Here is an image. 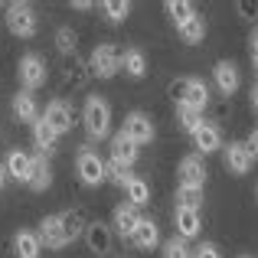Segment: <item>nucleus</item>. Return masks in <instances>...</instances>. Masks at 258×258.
<instances>
[{"label": "nucleus", "instance_id": "39", "mask_svg": "<svg viewBox=\"0 0 258 258\" xmlns=\"http://www.w3.org/2000/svg\"><path fill=\"white\" fill-rule=\"evenodd\" d=\"M248 49H252V62L258 59V26L252 30V36H248Z\"/></svg>", "mask_w": 258, "mask_h": 258}, {"label": "nucleus", "instance_id": "1", "mask_svg": "<svg viewBox=\"0 0 258 258\" xmlns=\"http://www.w3.org/2000/svg\"><path fill=\"white\" fill-rule=\"evenodd\" d=\"M82 121H85V134L92 141H105L108 131H111V105L98 95H88L85 98V111H82Z\"/></svg>", "mask_w": 258, "mask_h": 258}, {"label": "nucleus", "instance_id": "15", "mask_svg": "<svg viewBox=\"0 0 258 258\" xmlns=\"http://www.w3.org/2000/svg\"><path fill=\"white\" fill-rule=\"evenodd\" d=\"M131 245L141 248V252H154V248L160 245V229H157V222H154V219H141V226L134 229V235H131Z\"/></svg>", "mask_w": 258, "mask_h": 258}, {"label": "nucleus", "instance_id": "29", "mask_svg": "<svg viewBox=\"0 0 258 258\" xmlns=\"http://www.w3.org/2000/svg\"><path fill=\"white\" fill-rule=\"evenodd\" d=\"M176 206H183V209H196L200 213L203 209V186H176Z\"/></svg>", "mask_w": 258, "mask_h": 258}, {"label": "nucleus", "instance_id": "16", "mask_svg": "<svg viewBox=\"0 0 258 258\" xmlns=\"http://www.w3.org/2000/svg\"><path fill=\"white\" fill-rule=\"evenodd\" d=\"M13 255H17V258H39V255H43V242H39V232L20 229V232L13 235Z\"/></svg>", "mask_w": 258, "mask_h": 258}, {"label": "nucleus", "instance_id": "30", "mask_svg": "<svg viewBox=\"0 0 258 258\" xmlns=\"http://www.w3.org/2000/svg\"><path fill=\"white\" fill-rule=\"evenodd\" d=\"M127 203L131 206H147L151 203V186H147V180H141V176H134L131 183H127Z\"/></svg>", "mask_w": 258, "mask_h": 258}, {"label": "nucleus", "instance_id": "2", "mask_svg": "<svg viewBox=\"0 0 258 258\" xmlns=\"http://www.w3.org/2000/svg\"><path fill=\"white\" fill-rule=\"evenodd\" d=\"M7 30L13 33V36H20V39H30V36H36V26H39V20H36V13H33V7L30 4H10L7 7Z\"/></svg>", "mask_w": 258, "mask_h": 258}, {"label": "nucleus", "instance_id": "19", "mask_svg": "<svg viewBox=\"0 0 258 258\" xmlns=\"http://www.w3.org/2000/svg\"><path fill=\"white\" fill-rule=\"evenodd\" d=\"M13 118L23 121V124H36V121L43 118L39 108H36V98H33L30 92H17L13 95Z\"/></svg>", "mask_w": 258, "mask_h": 258}, {"label": "nucleus", "instance_id": "8", "mask_svg": "<svg viewBox=\"0 0 258 258\" xmlns=\"http://www.w3.org/2000/svg\"><path fill=\"white\" fill-rule=\"evenodd\" d=\"M134 160H138V144H134L131 138H127L124 131H118L111 138V164L114 167H124V170H131Z\"/></svg>", "mask_w": 258, "mask_h": 258}, {"label": "nucleus", "instance_id": "22", "mask_svg": "<svg viewBox=\"0 0 258 258\" xmlns=\"http://www.w3.org/2000/svg\"><path fill=\"white\" fill-rule=\"evenodd\" d=\"M33 141H36V147H39V154H52L56 151V141H59V134H56V127L49 124L46 118H39L36 124H33Z\"/></svg>", "mask_w": 258, "mask_h": 258}, {"label": "nucleus", "instance_id": "11", "mask_svg": "<svg viewBox=\"0 0 258 258\" xmlns=\"http://www.w3.org/2000/svg\"><path fill=\"white\" fill-rule=\"evenodd\" d=\"M39 242H43L46 248H52V252H59V248L69 245V242H66L62 219H59V216H46V219L39 222Z\"/></svg>", "mask_w": 258, "mask_h": 258}, {"label": "nucleus", "instance_id": "44", "mask_svg": "<svg viewBox=\"0 0 258 258\" xmlns=\"http://www.w3.org/2000/svg\"><path fill=\"white\" fill-rule=\"evenodd\" d=\"M255 200H258V183H255Z\"/></svg>", "mask_w": 258, "mask_h": 258}, {"label": "nucleus", "instance_id": "9", "mask_svg": "<svg viewBox=\"0 0 258 258\" xmlns=\"http://www.w3.org/2000/svg\"><path fill=\"white\" fill-rule=\"evenodd\" d=\"M173 226H176V235H180L183 242H189V239H196V235H200L203 219H200V213H196V209L176 206L173 209Z\"/></svg>", "mask_w": 258, "mask_h": 258}, {"label": "nucleus", "instance_id": "41", "mask_svg": "<svg viewBox=\"0 0 258 258\" xmlns=\"http://www.w3.org/2000/svg\"><path fill=\"white\" fill-rule=\"evenodd\" d=\"M7 176H10V173H7V164H0V189H4V183H7Z\"/></svg>", "mask_w": 258, "mask_h": 258}, {"label": "nucleus", "instance_id": "33", "mask_svg": "<svg viewBox=\"0 0 258 258\" xmlns=\"http://www.w3.org/2000/svg\"><path fill=\"white\" fill-rule=\"evenodd\" d=\"M56 49L62 52V56L66 52H76V33H72L69 26H62V30L56 33Z\"/></svg>", "mask_w": 258, "mask_h": 258}, {"label": "nucleus", "instance_id": "28", "mask_svg": "<svg viewBox=\"0 0 258 258\" xmlns=\"http://www.w3.org/2000/svg\"><path fill=\"white\" fill-rule=\"evenodd\" d=\"M176 121H180V127L189 134V138L206 124V121H203V111H193V108H186V105H176Z\"/></svg>", "mask_w": 258, "mask_h": 258}, {"label": "nucleus", "instance_id": "3", "mask_svg": "<svg viewBox=\"0 0 258 258\" xmlns=\"http://www.w3.org/2000/svg\"><path fill=\"white\" fill-rule=\"evenodd\" d=\"M76 170H79V176H82L85 186H101V183L108 180V164H105V160H101L95 151H88V147H82V151H79Z\"/></svg>", "mask_w": 258, "mask_h": 258}, {"label": "nucleus", "instance_id": "27", "mask_svg": "<svg viewBox=\"0 0 258 258\" xmlns=\"http://www.w3.org/2000/svg\"><path fill=\"white\" fill-rule=\"evenodd\" d=\"M206 30H209V26H206V17H200V13H196V17L180 30V39H183V43H189V46H196V43H203V39H206Z\"/></svg>", "mask_w": 258, "mask_h": 258}, {"label": "nucleus", "instance_id": "26", "mask_svg": "<svg viewBox=\"0 0 258 258\" xmlns=\"http://www.w3.org/2000/svg\"><path fill=\"white\" fill-rule=\"evenodd\" d=\"M186 108H193V111H203V108L209 105V88L203 79H189V92H186V101H183Z\"/></svg>", "mask_w": 258, "mask_h": 258}, {"label": "nucleus", "instance_id": "6", "mask_svg": "<svg viewBox=\"0 0 258 258\" xmlns=\"http://www.w3.org/2000/svg\"><path fill=\"white\" fill-rule=\"evenodd\" d=\"M222 164H226V170L232 176H245L248 170H252L255 157H252V151H248L245 141H229L226 154H222Z\"/></svg>", "mask_w": 258, "mask_h": 258}, {"label": "nucleus", "instance_id": "43", "mask_svg": "<svg viewBox=\"0 0 258 258\" xmlns=\"http://www.w3.org/2000/svg\"><path fill=\"white\" fill-rule=\"evenodd\" d=\"M252 66H255V82H258V59H255V62H252Z\"/></svg>", "mask_w": 258, "mask_h": 258}, {"label": "nucleus", "instance_id": "14", "mask_svg": "<svg viewBox=\"0 0 258 258\" xmlns=\"http://www.w3.org/2000/svg\"><path fill=\"white\" fill-rule=\"evenodd\" d=\"M141 219H144V216H141L138 206H131V203H118V206H114V229H118L127 242H131L134 229L141 226Z\"/></svg>", "mask_w": 258, "mask_h": 258}, {"label": "nucleus", "instance_id": "36", "mask_svg": "<svg viewBox=\"0 0 258 258\" xmlns=\"http://www.w3.org/2000/svg\"><path fill=\"white\" fill-rule=\"evenodd\" d=\"M239 13L245 20H255L258 17V0H239Z\"/></svg>", "mask_w": 258, "mask_h": 258}, {"label": "nucleus", "instance_id": "23", "mask_svg": "<svg viewBox=\"0 0 258 258\" xmlns=\"http://www.w3.org/2000/svg\"><path fill=\"white\" fill-rule=\"evenodd\" d=\"M26 186H30L33 193H43V189L52 186V170H49V164H46L43 154H39V157H33V176H30V183H26Z\"/></svg>", "mask_w": 258, "mask_h": 258}, {"label": "nucleus", "instance_id": "35", "mask_svg": "<svg viewBox=\"0 0 258 258\" xmlns=\"http://www.w3.org/2000/svg\"><path fill=\"white\" fill-rule=\"evenodd\" d=\"M186 92H189V76L173 79V82H170V98H173V105H183V101H186Z\"/></svg>", "mask_w": 258, "mask_h": 258}, {"label": "nucleus", "instance_id": "7", "mask_svg": "<svg viewBox=\"0 0 258 258\" xmlns=\"http://www.w3.org/2000/svg\"><path fill=\"white\" fill-rule=\"evenodd\" d=\"M121 131L127 134V138L134 141V144H151L154 141V134H157V127H154V121H151V114H144V111H131L124 118V127Z\"/></svg>", "mask_w": 258, "mask_h": 258}, {"label": "nucleus", "instance_id": "20", "mask_svg": "<svg viewBox=\"0 0 258 258\" xmlns=\"http://www.w3.org/2000/svg\"><path fill=\"white\" fill-rule=\"evenodd\" d=\"M62 219V232H66V242H76V239H85V229H88V219L82 209H66L59 213Z\"/></svg>", "mask_w": 258, "mask_h": 258}, {"label": "nucleus", "instance_id": "13", "mask_svg": "<svg viewBox=\"0 0 258 258\" xmlns=\"http://www.w3.org/2000/svg\"><path fill=\"white\" fill-rule=\"evenodd\" d=\"M43 118L49 121L52 127H56V134H69V131H72V108L66 105L62 98H52L49 105H46Z\"/></svg>", "mask_w": 258, "mask_h": 258}, {"label": "nucleus", "instance_id": "10", "mask_svg": "<svg viewBox=\"0 0 258 258\" xmlns=\"http://www.w3.org/2000/svg\"><path fill=\"white\" fill-rule=\"evenodd\" d=\"M176 173H180V183H183V186H203V183H206V164H203L200 154L183 157L180 167H176Z\"/></svg>", "mask_w": 258, "mask_h": 258}, {"label": "nucleus", "instance_id": "37", "mask_svg": "<svg viewBox=\"0 0 258 258\" xmlns=\"http://www.w3.org/2000/svg\"><path fill=\"white\" fill-rule=\"evenodd\" d=\"M193 258H222V255H219V248H216L213 242H203V245L193 252Z\"/></svg>", "mask_w": 258, "mask_h": 258}, {"label": "nucleus", "instance_id": "45", "mask_svg": "<svg viewBox=\"0 0 258 258\" xmlns=\"http://www.w3.org/2000/svg\"><path fill=\"white\" fill-rule=\"evenodd\" d=\"M242 258H252V255H242Z\"/></svg>", "mask_w": 258, "mask_h": 258}, {"label": "nucleus", "instance_id": "4", "mask_svg": "<svg viewBox=\"0 0 258 258\" xmlns=\"http://www.w3.org/2000/svg\"><path fill=\"white\" fill-rule=\"evenodd\" d=\"M118 72H121V52L114 49L111 43L95 46V52H92V76H98V79H114Z\"/></svg>", "mask_w": 258, "mask_h": 258}, {"label": "nucleus", "instance_id": "40", "mask_svg": "<svg viewBox=\"0 0 258 258\" xmlns=\"http://www.w3.org/2000/svg\"><path fill=\"white\" fill-rule=\"evenodd\" d=\"M72 7H76V10H92V4H88V0H76Z\"/></svg>", "mask_w": 258, "mask_h": 258}, {"label": "nucleus", "instance_id": "34", "mask_svg": "<svg viewBox=\"0 0 258 258\" xmlns=\"http://www.w3.org/2000/svg\"><path fill=\"white\" fill-rule=\"evenodd\" d=\"M108 180H111L114 186L127 189V183L134 180V173H131V170H124V167H114V164H108Z\"/></svg>", "mask_w": 258, "mask_h": 258}, {"label": "nucleus", "instance_id": "24", "mask_svg": "<svg viewBox=\"0 0 258 258\" xmlns=\"http://www.w3.org/2000/svg\"><path fill=\"white\" fill-rule=\"evenodd\" d=\"M164 10L170 13V20L176 23V30H183V26H186L189 20L196 17V7L189 4V0H167V4H164Z\"/></svg>", "mask_w": 258, "mask_h": 258}, {"label": "nucleus", "instance_id": "18", "mask_svg": "<svg viewBox=\"0 0 258 258\" xmlns=\"http://www.w3.org/2000/svg\"><path fill=\"white\" fill-rule=\"evenodd\" d=\"M7 173H10L13 180H20V183H30V176H33V157H30V154H23L20 147H13V151L7 154Z\"/></svg>", "mask_w": 258, "mask_h": 258}, {"label": "nucleus", "instance_id": "25", "mask_svg": "<svg viewBox=\"0 0 258 258\" xmlns=\"http://www.w3.org/2000/svg\"><path fill=\"white\" fill-rule=\"evenodd\" d=\"M121 69H124V76L131 79H144L147 72V59L141 49H124V56H121Z\"/></svg>", "mask_w": 258, "mask_h": 258}, {"label": "nucleus", "instance_id": "12", "mask_svg": "<svg viewBox=\"0 0 258 258\" xmlns=\"http://www.w3.org/2000/svg\"><path fill=\"white\" fill-rule=\"evenodd\" d=\"M85 245H88V252L108 255L111 252V229H108L101 219H92L88 229H85Z\"/></svg>", "mask_w": 258, "mask_h": 258}, {"label": "nucleus", "instance_id": "21", "mask_svg": "<svg viewBox=\"0 0 258 258\" xmlns=\"http://www.w3.org/2000/svg\"><path fill=\"white\" fill-rule=\"evenodd\" d=\"M193 144H196V151H200V157H203V154L219 151V147H222V134H219V127L206 121V124H203L200 131L193 134Z\"/></svg>", "mask_w": 258, "mask_h": 258}, {"label": "nucleus", "instance_id": "31", "mask_svg": "<svg viewBox=\"0 0 258 258\" xmlns=\"http://www.w3.org/2000/svg\"><path fill=\"white\" fill-rule=\"evenodd\" d=\"M101 10H105V17L111 20V23H124L127 13H131V4H127V0H105Z\"/></svg>", "mask_w": 258, "mask_h": 258}, {"label": "nucleus", "instance_id": "17", "mask_svg": "<svg viewBox=\"0 0 258 258\" xmlns=\"http://www.w3.org/2000/svg\"><path fill=\"white\" fill-rule=\"evenodd\" d=\"M213 79H216V88H219L226 98H229V95H235V88H239V69H235V62H229V59L216 62Z\"/></svg>", "mask_w": 258, "mask_h": 258}, {"label": "nucleus", "instance_id": "42", "mask_svg": "<svg viewBox=\"0 0 258 258\" xmlns=\"http://www.w3.org/2000/svg\"><path fill=\"white\" fill-rule=\"evenodd\" d=\"M252 108H255V114H258V82H255V88H252Z\"/></svg>", "mask_w": 258, "mask_h": 258}, {"label": "nucleus", "instance_id": "38", "mask_svg": "<svg viewBox=\"0 0 258 258\" xmlns=\"http://www.w3.org/2000/svg\"><path fill=\"white\" fill-rule=\"evenodd\" d=\"M245 144H248V151H252V157L258 160V127H255L252 134H248V141H245Z\"/></svg>", "mask_w": 258, "mask_h": 258}, {"label": "nucleus", "instance_id": "32", "mask_svg": "<svg viewBox=\"0 0 258 258\" xmlns=\"http://www.w3.org/2000/svg\"><path fill=\"white\" fill-rule=\"evenodd\" d=\"M164 258H193V252H189V245L180 235H173V239L164 242Z\"/></svg>", "mask_w": 258, "mask_h": 258}, {"label": "nucleus", "instance_id": "5", "mask_svg": "<svg viewBox=\"0 0 258 258\" xmlns=\"http://www.w3.org/2000/svg\"><path fill=\"white\" fill-rule=\"evenodd\" d=\"M17 76H20L23 92H33V88H39L46 82V62L36 56V52H26V56H20V62H17Z\"/></svg>", "mask_w": 258, "mask_h": 258}]
</instances>
